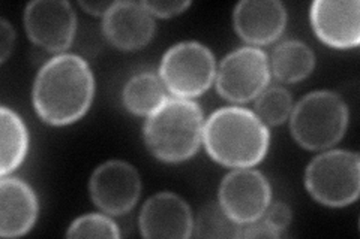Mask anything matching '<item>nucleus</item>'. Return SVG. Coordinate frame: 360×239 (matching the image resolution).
Segmentation results:
<instances>
[{
	"mask_svg": "<svg viewBox=\"0 0 360 239\" xmlns=\"http://www.w3.org/2000/svg\"><path fill=\"white\" fill-rule=\"evenodd\" d=\"M94 92L95 79L87 62L75 54H59L37 75L33 107L45 123L63 126L84 116Z\"/></svg>",
	"mask_w": 360,
	"mask_h": 239,
	"instance_id": "1",
	"label": "nucleus"
},
{
	"mask_svg": "<svg viewBox=\"0 0 360 239\" xmlns=\"http://www.w3.org/2000/svg\"><path fill=\"white\" fill-rule=\"evenodd\" d=\"M202 138L207 153L221 165L250 168L263 161L270 135L255 112L240 107H225L207 118Z\"/></svg>",
	"mask_w": 360,
	"mask_h": 239,
	"instance_id": "2",
	"label": "nucleus"
},
{
	"mask_svg": "<svg viewBox=\"0 0 360 239\" xmlns=\"http://www.w3.org/2000/svg\"><path fill=\"white\" fill-rule=\"evenodd\" d=\"M202 135V112L195 102L165 99L144 124V139L152 154L164 162H182L194 156Z\"/></svg>",
	"mask_w": 360,
	"mask_h": 239,
	"instance_id": "3",
	"label": "nucleus"
},
{
	"mask_svg": "<svg viewBox=\"0 0 360 239\" xmlns=\"http://www.w3.org/2000/svg\"><path fill=\"white\" fill-rule=\"evenodd\" d=\"M348 124L345 102L333 92H314L303 97L291 112V133L309 150H321L342 138Z\"/></svg>",
	"mask_w": 360,
	"mask_h": 239,
	"instance_id": "4",
	"label": "nucleus"
},
{
	"mask_svg": "<svg viewBox=\"0 0 360 239\" xmlns=\"http://www.w3.org/2000/svg\"><path fill=\"white\" fill-rule=\"evenodd\" d=\"M305 184L314 199L329 207L354 202L360 190L357 153L333 150L319 154L307 169Z\"/></svg>",
	"mask_w": 360,
	"mask_h": 239,
	"instance_id": "5",
	"label": "nucleus"
},
{
	"mask_svg": "<svg viewBox=\"0 0 360 239\" xmlns=\"http://www.w3.org/2000/svg\"><path fill=\"white\" fill-rule=\"evenodd\" d=\"M161 79L177 97L201 95L215 76V57L200 42H180L164 54L161 62Z\"/></svg>",
	"mask_w": 360,
	"mask_h": 239,
	"instance_id": "6",
	"label": "nucleus"
},
{
	"mask_svg": "<svg viewBox=\"0 0 360 239\" xmlns=\"http://www.w3.org/2000/svg\"><path fill=\"white\" fill-rule=\"evenodd\" d=\"M270 79L267 54L255 47L231 51L221 62L217 87L221 96L233 102H246L260 95Z\"/></svg>",
	"mask_w": 360,
	"mask_h": 239,
	"instance_id": "7",
	"label": "nucleus"
},
{
	"mask_svg": "<svg viewBox=\"0 0 360 239\" xmlns=\"http://www.w3.org/2000/svg\"><path fill=\"white\" fill-rule=\"evenodd\" d=\"M269 203L270 184L258 170H233L221 183L219 205L239 224L260 219Z\"/></svg>",
	"mask_w": 360,
	"mask_h": 239,
	"instance_id": "8",
	"label": "nucleus"
},
{
	"mask_svg": "<svg viewBox=\"0 0 360 239\" xmlns=\"http://www.w3.org/2000/svg\"><path fill=\"white\" fill-rule=\"evenodd\" d=\"M25 26L29 38L37 45L59 53L74 41L77 17L65 0H37L26 6Z\"/></svg>",
	"mask_w": 360,
	"mask_h": 239,
	"instance_id": "9",
	"label": "nucleus"
},
{
	"mask_svg": "<svg viewBox=\"0 0 360 239\" xmlns=\"http://www.w3.org/2000/svg\"><path fill=\"white\" fill-rule=\"evenodd\" d=\"M141 191L140 175L132 165L110 161L95 169L90 178V195L98 207L112 215L128 212Z\"/></svg>",
	"mask_w": 360,
	"mask_h": 239,
	"instance_id": "10",
	"label": "nucleus"
},
{
	"mask_svg": "<svg viewBox=\"0 0 360 239\" xmlns=\"http://www.w3.org/2000/svg\"><path fill=\"white\" fill-rule=\"evenodd\" d=\"M194 221L188 203L174 193H158L140 214V231L146 238H188Z\"/></svg>",
	"mask_w": 360,
	"mask_h": 239,
	"instance_id": "11",
	"label": "nucleus"
},
{
	"mask_svg": "<svg viewBox=\"0 0 360 239\" xmlns=\"http://www.w3.org/2000/svg\"><path fill=\"white\" fill-rule=\"evenodd\" d=\"M311 22L317 36L330 47L352 48L360 41L359 2L317 0L311 5Z\"/></svg>",
	"mask_w": 360,
	"mask_h": 239,
	"instance_id": "12",
	"label": "nucleus"
},
{
	"mask_svg": "<svg viewBox=\"0 0 360 239\" xmlns=\"http://www.w3.org/2000/svg\"><path fill=\"white\" fill-rule=\"evenodd\" d=\"M103 29L115 47L139 50L152 39L155 21L143 4L115 2L104 15Z\"/></svg>",
	"mask_w": 360,
	"mask_h": 239,
	"instance_id": "13",
	"label": "nucleus"
},
{
	"mask_svg": "<svg viewBox=\"0 0 360 239\" xmlns=\"http://www.w3.org/2000/svg\"><path fill=\"white\" fill-rule=\"evenodd\" d=\"M287 21L284 5L276 0H243L234 9V26L251 43L274 42L283 33Z\"/></svg>",
	"mask_w": 360,
	"mask_h": 239,
	"instance_id": "14",
	"label": "nucleus"
},
{
	"mask_svg": "<svg viewBox=\"0 0 360 239\" xmlns=\"http://www.w3.org/2000/svg\"><path fill=\"white\" fill-rule=\"evenodd\" d=\"M37 217L38 198L33 189L20 178L4 175L0 179V235H25Z\"/></svg>",
	"mask_w": 360,
	"mask_h": 239,
	"instance_id": "15",
	"label": "nucleus"
},
{
	"mask_svg": "<svg viewBox=\"0 0 360 239\" xmlns=\"http://www.w3.org/2000/svg\"><path fill=\"white\" fill-rule=\"evenodd\" d=\"M0 133H2V162L0 172L6 175L15 170L25 161L29 145V135L26 124L22 123L18 114L8 107L0 108Z\"/></svg>",
	"mask_w": 360,
	"mask_h": 239,
	"instance_id": "16",
	"label": "nucleus"
},
{
	"mask_svg": "<svg viewBox=\"0 0 360 239\" xmlns=\"http://www.w3.org/2000/svg\"><path fill=\"white\" fill-rule=\"evenodd\" d=\"M315 57L307 43L291 39L279 43L272 54V69L283 83H296L314 69Z\"/></svg>",
	"mask_w": 360,
	"mask_h": 239,
	"instance_id": "17",
	"label": "nucleus"
},
{
	"mask_svg": "<svg viewBox=\"0 0 360 239\" xmlns=\"http://www.w3.org/2000/svg\"><path fill=\"white\" fill-rule=\"evenodd\" d=\"M164 100V86L152 72L134 75L123 88V104L135 116H150Z\"/></svg>",
	"mask_w": 360,
	"mask_h": 239,
	"instance_id": "18",
	"label": "nucleus"
},
{
	"mask_svg": "<svg viewBox=\"0 0 360 239\" xmlns=\"http://www.w3.org/2000/svg\"><path fill=\"white\" fill-rule=\"evenodd\" d=\"M198 238H240L242 227L222 210L221 205L210 203L198 214L194 226Z\"/></svg>",
	"mask_w": 360,
	"mask_h": 239,
	"instance_id": "19",
	"label": "nucleus"
},
{
	"mask_svg": "<svg viewBox=\"0 0 360 239\" xmlns=\"http://www.w3.org/2000/svg\"><path fill=\"white\" fill-rule=\"evenodd\" d=\"M257 116L263 123L281 124L292 111L291 95L283 87L267 88L260 93L255 104Z\"/></svg>",
	"mask_w": 360,
	"mask_h": 239,
	"instance_id": "20",
	"label": "nucleus"
},
{
	"mask_svg": "<svg viewBox=\"0 0 360 239\" xmlns=\"http://www.w3.org/2000/svg\"><path fill=\"white\" fill-rule=\"evenodd\" d=\"M70 238H119L116 223L103 214H87L72 221L66 233Z\"/></svg>",
	"mask_w": 360,
	"mask_h": 239,
	"instance_id": "21",
	"label": "nucleus"
},
{
	"mask_svg": "<svg viewBox=\"0 0 360 239\" xmlns=\"http://www.w3.org/2000/svg\"><path fill=\"white\" fill-rule=\"evenodd\" d=\"M270 229H272L278 236L283 235L291 221V211L284 202H274L269 203L264 214L260 217Z\"/></svg>",
	"mask_w": 360,
	"mask_h": 239,
	"instance_id": "22",
	"label": "nucleus"
},
{
	"mask_svg": "<svg viewBox=\"0 0 360 239\" xmlns=\"http://www.w3.org/2000/svg\"><path fill=\"white\" fill-rule=\"evenodd\" d=\"M150 14L158 17H173L177 15L191 5L189 2H164V0H152V2H141Z\"/></svg>",
	"mask_w": 360,
	"mask_h": 239,
	"instance_id": "23",
	"label": "nucleus"
},
{
	"mask_svg": "<svg viewBox=\"0 0 360 239\" xmlns=\"http://www.w3.org/2000/svg\"><path fill=\"white\" fill-rule=\"evenodd\" d=\"M240 238H278V235L262 219H258L243 227Z\"/></svg>",
	"mask_w": 360,
	"mask_h": 239,
	"instance_id": "24",
	"label": "nucleus"
},
{
	"mask_svg": "<svg viewBox=\"0 0 360 239\" xmlns=\"http://www.w3.org/2000/svg\"><path fill=\"white\" fill-rule=\"evenodd\" d=\"M14 39V29L9 26V22L6 20L0 21V53H2V62L8 59L11 50H13Z\"/></svg>",
	"mask_w": 360,
	"mask_h": 239,
	"instance_id": "25",
	"label": "nucleus"
},
{
	"mask_svg": "<svg viewBox=\"0 0 360 239\" xmlns=\"http://www.w3.org/2000/svg\"><path fill=\"white\" fill-rule=\"evenodd\" d=\"M112 4L115 2H80L83 9H86L87 13L95 14V15H99V14L105 15V13L111 8Z\"/></svg>",
	"mask_w": 360,
	"mask_h": 239,
	"instance_id": "26",
	"label": "nucleus"
}]
</instances>
